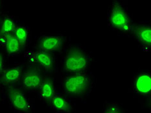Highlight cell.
<instances>
[{
  "label": "cell",
  "mask_w": 151,
  "mask_h": 113,
  "mask_svg": "<svg viewBox=\"0 0 151 113\" xmlns=\"http://www.w3.org/2000/svg\"><path fill=\"white\" fill-rule=\"evenodd\" d=\"M0 25H1V23H0Z\"/></svg>",
  "instance_id": "ac0fdd59"
},
{
  "label": "cell",
  "mask_w": 151,
  "mask_h": 113,
  "mask_svg": "<svg viewBox=\"0 0 151 113\" xmlns=\"http://www.w3.org/2000/svg\"><path fill=\"white\" fill-rule=\"evenodd\" d=\"M8 96L12 107L17 111L29 113L31 111L29 99L18 89L9 88Z\"/></svg>",
  "instance_id": "277c9868"
},
{
  "label": "cell",
  "mask_w": 151,
  "mask_h": 113,
  "mask_svg": "<svg viewBox=\"0 0 151 113\" xmlns=\"http://www.w3.org/2000/svg\"><path fill=\"white\" fill-rule=\"evenodd\" d=\"M103 113H123V112L117 103L109 102L105 105Z\"/></svg>",
  "instance_id": "2e32d148"
},
{
  "label": "cell",
  "mask_w": 151,
  "mask_h": 113,
  "mask_svg": "<svg viewBox=\"0 0 151 113\" xmlns=\"http://www.w3.org/2000/svg\"><path fill=\"white\" fill-rule=\"evenodd\" d=\"M22 68L19 66L6 68L2 74L1 78V83L9 84L18 81L22 78Z\"/></svg>",
  "instance_id": "7c38bea8"
},
{
  "label": "cell",
  "mask_w": 151,
  "mask_h": 113,
  "mask_svg": "<svg viewBox=\"0 0 151 113\" xmlns=\"http://www.w3.org/2000/svg\"><path fill=\"white\" fill-rule=\"evenodd\" d=\"M3 67H4V61H3L1 54H0V72H1L3 71Z\"/></svg>",
  "instance_id": "e0dca14e"
},
{
  "label": "cell",
  "mask_w": 151,
  "mask_h": 113,
  "mask_svg": "<svg viewBox=\"0 0 151 113\" xmlns=\"http://www.w3.org/2000/svg\"><path fill=\"white\" fill-rule=\"evenodd\" d=\"M90 61V58L83 50L73 48L65 57L64 68L67 72L73 74L84 73Z\"/></svg>",
  "instance_id": "7a4b0ae2"
},
{
  "label": "cell",
  "mask_w": 151,
  "mask_h": 113,
  "mask_svg": "<svg viewBox=\"0 0 151 113\" xmlns=\"http://www.w3.org/2000/svg\"><path fill=\"white\" fill-rule=\"evenodd\" d=\"M14 36L18 41L21 47H25L29 39V29L25 26H17Z\"/></svg>",
  "instance_id": "5bb4252c"
},
{
  "label": "cell",
  "mask_w": 151,
  "mask_h": 113,
  "mask_svg": "<svg viewBox=\"0 0 151 113\" xmlns=\"http://www.w3.org/2000/svg\"><path fill=\"white\" fill-rule=\"evenodd\" d=\"M39 89L41 99L45 102L50 103L55 94V89L52 81L50 80H43Z\"/></svg>",
  "instance_id": "4fadbf2b"
},
{
  "label": "cell",
  "mask_w": 151,
  "mask_h": 113,
  "mask_svg": "<svg viewBox=\"0 0 151 113\" xmlns=\"http://www.w3.org/2000/svg\"><path fill=\"white\" fill-rule=\"evenodd\" d=\"M134 93L141 96H147L151 92V75L149 73H143L137 75L134 78L132 83Z\"/></svg>",
  "instance_id": "5b68a950"
},
{
  "label": "cell",
  "mask_w": 151,
  "mask_h": 113,
  "mask_svg": "<svg viewBox=\"0 0 151 113\" xmlns=\"http://www.w3.org/2000/svg\"><path fill=\"white\" fill-rule=\"evenodd\" d=\"M91 79L84 73L73 74L65 78L64 90L68 95L73 96H81L87 92L90 86Z\"/></svg>",
  "instance_id": "3957f363"
},
{
  "label": "cell",
  "mask_w": 151,
  "mask_h": 113,
  "mask_svg": "<svg viewBox=\"0 0 151 113\" xmlns=\"http://www.w3.org/2000/svg\"><path fill=\"white\" fill-rule=\"evenodd\" d=\"M17 27L14 20L9 17L3 18L0 25V35L1 34H13Z\"/></svg>",
  "instance_id": "9a60e30c"
},
{
  "label": "cell",
  "mask_w": 151,
  "mask_h": 113,
  "mask_svg": "<svg viewBox=\"0 0 151 113\" xmlns=\"http://www.w3.org/2000/svg\"><path fill=\"white\" fill-rule=\"evenodd\" d=\"M50 104L54 110L57 112L68 113L72 111V106L66 98L62 95L55 93Z\"/></svg>",
  "instance_id": "8fae6325"
},
{
  "label": "cell",
  "mask_w": 151,
  "mask_h": 113,
  "mask_svg": "<svg viewBox=\"0 0 151 113\" xmlns=\"http://www.w3.org/2000/svg\"><path fill=\"white\" fill-rule=\"evenodd\" d=\"M137 40L147 48L151 46V27L149 25H136L133 27L132 31Z\"/></svg>",
  "instance_id": "9c48e42d"
},
{
  "label": "cell",
  "mask_w": 151,
  "mask_h": 113,
  "mask_svg": "<svg viewBox=\"0 0 151 113\" xmlns=\"http://www.w3.org/2000/svg\"><path fill=\"white\" fill-rule=\"evenodd\" d=\"M43 81L42 74L39 71L32 68L27 71L22 76V83L27 89H39Z\"/></svg>",
  "instance_id": "8992f818"
},
{
  "label": "cell",
  "mask_w": 151,
  "mask_h": 113,
  "mask_svg": "<svg viewBox=\"0 0 151 113\" xmlns=\"http://www.w3.org/2000/svg\"><path fill=\"white\" fill-rule=\"evenodd\" d=\"M108 22L113 29L124 32H132L134 27L127 10L118 1H114L110 8Z\"/></svg>",
  "instance_id": "6da1fadb"
},
{
  "label": "cell",
  "mask_w": 151,
  "mask_h": 113,
  "mask_svg": "<svg viewBox=\"0 0 151 113\" xmlns=\"http://www.w3.org/2000/svg\"><path fill=\"white\" fill-rule=\"evenodd\" d=\"M0 43L5 47L9 55H16L19 53L22 47L13 34H1Z\"/></svg>",
  "instance_id": "30bf717a"
},
{
  "label": "cell",
  "mask_w": 151,
  "mask_h": 113,
  "mask_svg": "<svg viewBox=\"0 0 151 113\" xmlns=\"http://www.w3.org/2000/svg\"><path fill=\"white\" fill-rule=\"evenodd\" d=\"M63 40L58 36H44L39 40V49L44 52L49 53L59 50L62 46Z\"/></svg>",
  "instance_id": "ba28073f"
},
{
  "label": "cell",
  "mask_w": 151,
  "mask_h": 113,
  "mask_svg": "<svg viewBox=\"0 0 151 113\" xmlns=\"http://www.w3.org/2000/svg\"><path fill=\"white\" fill-rule=\"evenodd\" d=\"M29 59L37 63L45 69H50L52 67L54 63V58L49 53L39 50L35 52H29L27 54Z\"/></svg>",
  "instance_id": "52a82bcc"
}]
</instances>
